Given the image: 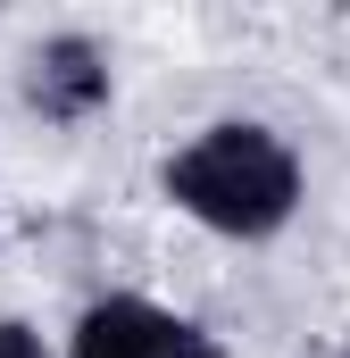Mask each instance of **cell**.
I'll return each instance as SVG.
<instances>
[{
    "label": "cell",
    "mask_w": 350,
    "mask_h": 358,
    "mask_svg": "<svg viewBox=\"0 0 350 358\" xmlns=\"http://www.w3.org/2000/svg\"><path fill=\"white\" fill-rule=\"evenodd\" d=\"M167 200L183 217H200L209 234L259 242L300 208V159L267 125H209L200 142H183L167 159Z\"/></svg>",
    "instance_id": "1"
},
{
    "label": "cell",
    "mask_w": 350,
    "mask_h": 358,
    "mask_svg": "<svg viewBox=\"0 0 350 358\" xmlns=\"http://www.w3.org/2000/svg\"><path fill=\"white\" fill-rule=\"evenodd\" d=\"M76 358H217V342L150 300H100L76 325Z\"/></svg>",
    "instance_id": "2"
},
{
    "label": "cell",
    "mask_w": 350,
    "mask_h": 358,
    "mask_svg": "<svg viewBox=\"0 0 350 358\" xmlns=\"http://www.w3.org/2000/svg\"><path fill=\"white\" fill-rule=\"evenodd\" d=\"M25 100H34L42 117L76 125V117H92V108L108 100V59L92 50L84 34H59V42H42V50H34V76H25Z\"/></svg>",
    "instance_id": "3"
},
{
    "label": "cell",
    "mask_w": 350,
    "mask_h": 358,
    "mask_svg": "<svg viewBox=\"0 0 350 358\" xmlns=\"http://www.w3.org/2000/svg\"><path fill=\"white\" fill-rule=\"evenodd\" d=\"M0 358H42V342H34L25 325H8V317H0Z\"/></svg>",
    "instance_id": "4"
},
{
    "label": "cell",
    "mask_w": 350,
    "mask_h": 358,
    "mask_svg": "<svg viewBox=\"0 0 350 358\" xmlns=\"http://www.w3.org/2000/svg\"><path fill=\"white\" fill-rule=\"evenodd\" d=\"M342 358H350V350H342Z\"/></svg>",
    "instance_id": "5"
}]
</instances>
